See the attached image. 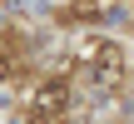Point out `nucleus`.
Instances as JSON below:
<instances>
[{
  "label": "nucleus",
  "mask_w": 134,
  "mask_h": 124,
  "mask_svg": "<svg viewBox=\"0 0 134 124\" xmlns=\"http://www.w3.org/2000/svg\"><path fill=\"white\" fill-rule=\"evenodd\" d=\"M80 65H85V80L90 84H114L124 75V50L114 40H90L85 55H80Z\"/></svg>",
  "instance_id": "nucleus-1"
},
{
  "label": "nucleus",
  "mask_w": 134,
  "mask_h": 124,
  "mask_svg": "<svg viewBox=\"0 0 134 124\" xmlns=\"http://www.w3.org/2000/svg\"><path fill=\"white\" fill-rule=\"evenodd\" d=\"M70 114V84L65 80H45L35 89V124H60Z\"/></svg>",
  "instance_id": "nucleus-2"
}]
</instances>
